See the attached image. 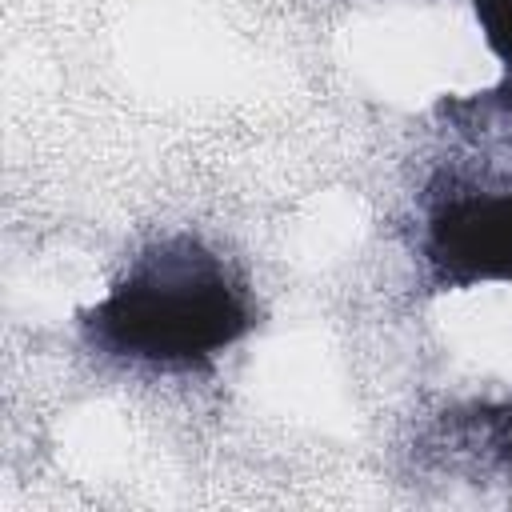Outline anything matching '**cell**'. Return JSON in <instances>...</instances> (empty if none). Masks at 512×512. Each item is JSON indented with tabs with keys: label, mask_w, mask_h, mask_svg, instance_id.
I'll use <instances>...</instances> for the list:
<instances>
[{
	"label": "cell",
	"mask_w": 512,
	"mask_h": 512,
	"mask_svg": "<svg viewBox=\"0 0 512 512\" xmlns=\"http://www.w3.org/2000/svg\"><path fill=\"white\" fill-rule=\"evenodd\" d=\"M476 4V16L484 24V36L492 44V52L504 60L508 68V88H504V100L512 108V0H472Z\"/></svg>",
	"instance_id": "cell-3"
},
{
	"label": "cell",
	"mask_w": 512,
	"mask_h": 512,
	"mask_svg": "<svg viewBox=\"0 0 512 512\" xmlns=\"http://www.w3.org/2000/svg\"><path fill=\"white\" fill-rule=\"evenodd\" d=\"M424 256L432 276L452 288L512 280V188L448 192L428 216Z\"/></svg>",
	"instance_id": "cell-2"
},
{
	"label": "cell",
	"mask_w": 512,
	"mask_h": 512,
	"mask_svg": "<svg viewBox=\"0 0 512 512\" xmlns=\"http://www.w3.org/2000/svg\"><path fill=\"white\" fill-rule=\"evenodd\" d=\"M252 328V304L232 268L192 236H172L136 256V264L84 312L92 348L152 364L200 368Z\"/></svg>",
	"instance_id": "cell-1"
}]
</instances>
